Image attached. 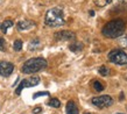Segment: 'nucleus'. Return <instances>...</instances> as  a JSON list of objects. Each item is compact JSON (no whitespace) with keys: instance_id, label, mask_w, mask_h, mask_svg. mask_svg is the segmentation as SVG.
I'll use <instances>...</instances> for the list:
<instances>
[{"instance_id":"0eeeda50","label":"nucleus","mask_w":127,"mask_h":114,"mask_svg":"<svg viewBox=\"0 0 127 114\" xmlns=\"http://www.w3.org/2000/svg\"><path fill=\"white\" fill-rule=\"evenodd\" d=\"M14 70V65L9 63V62H6V61H2L0 63V75L4 77H8L11 76L12 72Z\"/></svg>"},{"instance_id":"f257e3e1","label":"nucleus","mask_w":127,"mask_h":114,"mask_svg":"<svg viewBox=\"0 0 127 114\" xmlns=\"http://www.w3.org/2000/svg\"><path fill=\"white\" fill-rule=\"evenodd\" d=\"M125 28H126L125 21L121 19H116L107 22L103 27L101 34L107 38H117V37H120L121 35H124Z\"/></svg>"},{"instance_id":"4468645a","label":"nucleus","mask_w":127,"mask_h":114,"mask_svg":"<svg viewBox=\"0 0 127 114\" xmlns=\"http://www.w3.org/2000/svg\"><path fill=\"white\" fill-rule=\"evenodd\" d=\"M93 88L98 92H101L104 90V85L100 83V82H98V80H95V82H93Z\"/></svg>"},{"instance_id":"6e6552de","label":"nucleus","mask_w":127,"mask_h":114,"mask_svg":"<svg viewBox=\"0 0 127 114\" xmlns=\"http://www.w3.org/2000/svg\"><path fill=\"white\" fill-rule=\"evenodd\" d=\"M55 38L57 41H70V40H75L76 35L70 30H62L55 34Z\"/></svg>"},{"instance_id":"b1692460","label":"nucleus","mask_w":127,"mask_h":114,"mask_svg":"<svg viewBox=\"0 0 127 114\" xmlns=\"http://www.w3.org/2000/svg\"><path fill=\"white\" fill-rule=\"evenodd\" d=\"M116 114H124V113H116Z\"/></svg>"},{"instance_id":"4be33fe9","label":"nucleus","mask_w":127,"mask_h":114,"mask_svg":"<svg viewBox=\"0 0 127 114\" xmlns=\"http://www.w3.org/2000/svg\"><path fill=\"white\" fill-rule=\"evenodd\" d=\"M90 14H91V16H93V15H95V12L91 11V12H90Z\"/></svg>"},{"instance_id":"aec40b11","label":"nucleus","mask_w":127,"mask_h":114,"mask_svg":"<svg viewBox=\"0 0 127 114\" xmlns=\"http://www.w3.org/2000/svg\"><path fill=\"white\" fill-rule=\"evenodd\" d=\"M120 44L123 47H125V48H127V36L126 37H124L123 40H120Z\"/></svg>"},{"instance_id":"a211bd4d","label":"nucleus","mask_w":127,"mask_h":114,"mask_svg":"<svg viewBox=\"0 0 127 114\" xmlns=\"http://www.w3.org/2000/svg\"><path fill=\"white\" fill-rule=\"evenodd\" d=\"M41 95H49V92H36V93H34L33 98L36 99L37 97H41Z\"/></svg>"},{"instance_id":"423d86ee","label":"nucleus","mask_w":127,"mask_h":114,"mask_svg":"<svg viewBox=\"0 0 127 114\" xmlns=\"http://www.w3.org/2000/svg\"><path fill=\"white\" fill-rule=\"evenodd\" d=\"M92 104L98 108H105V107L111 106L113 104V99L110 95H100V97H95L92 98Z\"/></svg>"},{"instance_id":"1a4fd4ad","label":"nucleus","mask_w":127,"mask_h":114,"mask_svg":"<svg viewBox=\"0 0 127 114\" xmlns=\"http://www.w3.org/2000/svg\"><path fill=\"white\" fill-rule=\"evenodd\" d=\"M16 27H18V30H28V29H32L33 27H35V22L29 21V20H23V21H19Z\"/></svg>"},{"instance_id":"2eb2a0df","label":"nucleus","mask_w":127,"mask_h":114,"mask_svg":"<svg viewBox=\"0 0 127 114\" xmlns=\"http://www.w3.org/2000/svg\"><path fill=\"white\" fill-rule=\"evenodd\" d=\"M13 48H14L15 51H20L22 49V41L21 40H15L14 43H13Z\"/></svg>"},{"instance_id":"dca6fc26","label":"nucleus","mask_w":127,"mask_h":114,"mask_svg":"<svg viewBox=\"0 0 127 114\" xmlns=\"http://www.w3.org/2000/svg\"><path fill=\"white\" fill-rule=\"evenodd\" d=\"M37 47H40V40L39 38H35L33 41L31 42V44H29V49H36Z\"/></svg>"},{"instance_id":"7ed1b4c3","label":"nucleus","mask_w":127,"mask_h":114,"mask_svg":"<svg viewBox=\"0 0 127 114\" xmlns=\"http://www.w3.org/2000/svg\"><path fill=\"white\" fill-rule=\"evenodd\" d=\"M47 61L42 57H34V58H31L23 63L22 68H21V71L22 73H26V75H31V73H35L39 72V71H42L47 68Z\"/></svg>"},{"instance_id":"f03ea898","label":"nucleus","mask_w":127,"mask_h":114,"mask_svg":"<svg viewBox=\"0 0 127 114\" xmlns=\"http://www.w3.org/2000/svg\"><path fill=\"white\" fill-rule=\"evenodd\" d=\"M44 23L46 26L51 27V28H56V27H61L65 25V20H64V14L61 8H51L46 13V18H44Z\"/></svg>"},{"instance_id":"f8f14e48","label":"nucleus","mask_w":127,"mask_h":114,"mask_svg":"<svg viewBox=\"0 0 127 114\" xmlns=\"http://www.w3.org/2000/svg\"><path fill=\"white\" fill-rule=\"evenodd\" d=\"M83 48H84V46H83V43H81V42H73V43H71L69 46V49L71 51H73V53H78Z\"/></svg>"},{"instance_id":"39448f33","label":"nucleus","mask_w":127,"mask_h":114,"mask_svg":"<svg viewBox=\"0 0 127 114\" xmlns=\"http://www.w3.org/2000/svg\"><path fill=\"white\" fill-rule=\"evenodd\" d=\"M39 83H40V78H39V77H31V78H26V79H22V80H21V83L19 84V86L16 87L15 93L19 95L23 88L36 86V85H37Z\"/></svg>"},{"instance_id":"5701e85b","label":"nucleus","mask_w":127,"mask_h":114,"mask_svg":"<svg viewBox=\"0 0 127 114\" xmlns=\"http://www.w3.org/2000/svg\"><path fill=\"white\" fill-rule=\"evenodd\" d=\"M84 114H90V113H88V112H85V113Z\"/></svg>"},{"instance_id":"ddd939ff","label":"nucleus","mask_w":127,"mask_h":114,"mask_svg":"<svg viewBox=\"0 0 127 114\" xmlns=\"http://www.w3.org/2000/svg\"><path fill=\"white\" fill-rule=\"evenodd\" d=\"M47 104H48L49 106L54 107V108H58V107L61 106V101H60L57 98H51Z\"/></svg>"},{"instance_id":"f3484780","label":"nucleus","mask_w":127,"mask_h":114,"mask_svg":"<svg viewBox=\"0 0 127 114\" xmlns=\"http://www.w3.org/2000/svg\"><path fill=\"white\" fill-rule=\"evenodd\" d=\"M99 73L101 76H107L108 75V68L106 66H100L99 68Z\"/></svg>"},{"instance_id":"9d476101","label":"nucleus","mask_w":127,"mask_h":114,"mask_svg":"<svg viewBox=\"0 0 127 114\" xmlns=\"http://www.w3.org/2000/svg\"><path fill=\"white\" fill-rule=\"evenodd\" d=\"M65 112H66V114H79L78 108H77V105H76L75 101H72V100L68 101L66 107H65Z\"/></svg>"},{"instance_id":"20e7f679","label":"nucleus","mask_w":127,"mask_h":114,"mask_svg":"<svg viewBox=\"0 0 127 114\" xmlns=\"http://www.w3.org/2000/svg\"><path fill=\"white\" fill-rule=\"evenodd\" d=\"M108 59L118 65H126L127 64V55L125 51L120 49H114L110 51L108 54Z\"/></svg>"},{"instance_id":"6ab92c4d","label":"nucleus","mask_w":127,"mask_h":114,"mask_svg":"<svg viewBox=\"0 0 127 114\" xmlns=\"http://www.w3.org/2000/svg\"><path fill=\"white\" fill-rule=\"evenodd\" d=\"M6 48V43H5V40L1 36H0V50H5Z\"/></svg>"},{"instance_id":"393cba45","label":"nucleus","mask_w":127,"mask_h":114,"mask_svg":"<svg viewBox=\"0 0 127 114\" xmlns=\"http://www.w3.org/2000/svg\"><path fill=\"white\" fill-rule=\"evenodd\" d=\"M1 1H2V0H0V2H1Z\"/></svg>"},{"instance_id":"9b49d317","label":"nucleus","mask_w":127,"mask_h":114,"mask_svg":"<svg viewBox=\"0 0 127 114\" xmlns=\"http://www.w3.org/2000/svg\"><path fill=\"white\" fill-rule=\"evenodd\" d=\"M14 26V22L12 21V20H9V19H7V20H5L4 22L0 25V29H1V31L2 33H7V30L9 29V28H12V27Z\"/></svg>"},{"instance_id":"412c9836","label":"nucleus","mask_w":127,"mask_h":114,"mask_svg":"<svg viewBox=\"0 0 127 114\" xmlns=\"http://www.w3.org/2000/svg\"><path fill=\"white\" fill-rule=\"evenodd\" d=\"M41 112H42V107H40V106L35 107L34 110H33V113L34 114H39V113H41Z\"/></svg>"}]
</instances>
